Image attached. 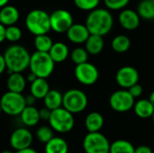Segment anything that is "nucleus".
Returning a JSON list of instances; mask_svg holds the SVG:
<instances>
[{
  "instance_id": "obj_27",
  "label": "nucleus",
  "mask_w": 154,
  "mask_h": 153,
  "mask_svg": "<svg viewBox=\"0 0 154 153\" xmlns=\"http://www.w3.org/2000/svg\"><path fill=\"white\" fill-rule=\"evenodd\" d=\"M135 147L126 140H116L110 144L109 153H134Z\"/></svg>"
},
{
  "instance_id": "obj_11",
  "label": "nucleus",
  "mask_w": 154,
  "mask_h": 153,
  "mask_svg": "<svg viewBox=\"0 0 154 153\" xmlns=\"http://www.w3.org/2000/svg\"><path fill=\"white\" fill-rule=\"evenodd\" d=\"M51 28L58 33L67 32L74 23L72 14L65 9H57L50 14Z\"/></svg>"
},
{
  "instance_id": "obj_21",
  "label": "nucleus",
  "mask_w": 154,
  "mask_h": 153,
  "mask_svg": "<svg viewBox=\"0 0 154 153\" xmlns=\"http://www.w3.org/2000/svg\"><path fill=\"white\" fill-rule=\"evenodd\" d=\"M47 78H37L33 82L31 83L30 92L36 99H43L47 93L50 91V85Z\"/></svg>"
},
{
  "instance_id": "obj_15",
  "label": "nucleus",
  "mask_w": 154,
  "mask_h": 153,
  "mask_svg": "<svg viewBox=\"0 0 154 153\" xmlns=\"http://www.w3.org/2000/svg\"><path fill=\"white\" fill-rule=\"evenodd\" d=\"M140 15L132 9H123L119 14V23L125 30L133 31L138 28L140 24Z\"/></svg>"
},
{
  "instance_id": "obj_43",
  "label": "nucleus",
  "mask_w": 154,
  "mask_h": 153,
  "mask_svg": "<svg viewBox=\"0 0 154 153\" xmlns=\"http://www.w3.org/2000/svg\"><path fill=\"white\" fill-rule=\"evenodd\" d=\"M8 2H9V0H0V8L8 4Z\"/></svg>"
},
{
  "instance_id": "obj_42",
  "label": "nucleus",
  "mask_w": 154,
  "mask_h": 153,
  "mask_svg": "<svg viewBox=\"0 0 154 153\" xmlns=\"http://www.w3.org/2000/svg\"><path fill=\"white\" fill-rule=\"evenodd\" d=\"M36 78H37V76H36L35 74H33L32 72H31V71H30V73H29V74L27 75V77H26V80H27L28 82H30V83L33 82Z\"/></svg>"
},
{
  "instance_id": "obj_32",
  "label": "nucleus",
  "mask_w": 154,
  "mask_h": 153,
  "mask_svg": "<svg viewBox=\"0 0 154 153\" xmlns=\"http://www.w3.org/2000/svg\"><path fill=\"white\" fill-rule=\"evenodd\" d=\"M22 30L14 25L6 26L5 29V40H7L10 42H16L22 38Z\"/></svg>"
},
{
  "instance_id": "obj_7",
  "label": "nucleus",
  "mask_w": 154,
  "mask_h": 153,
  "mask_svg": "<svg viewBox=\"0 0 154 153\" xmlns=\"http://www.w3.org/2000/svg\"><path fill=\"white\" fill-rule=\"evenodd\" d=\"M88 96L79 89H69L63 95L62 106L70 113L79 114L88 106Z\"/></svg>"
},
{
  "instance_id": "obj_36",
  "label": "nucleus",
  "mask_w": 154,
  "mask_h": 153,
  "mask_svg": "<svg viewBox=\"0 0 154 153\" xmlns=\"http://www.w3.org/2000/svg\"><path fill=\"white\" fill-rule=\"evenodd\" d=\"M51 114V110H50L47 107H43V108L39 110L40 119L42 120V121H49Z\"/></svg>"
},
{
  "instance_id": "obj_17",
  "label": "nucleus",
  "mask_w": 154,
  "mask_h": 153,
  "mask_svg": "<svg viewBox=\"0 0 154 153\" xmlns=\"http://www.w3.org/2000/svg\"><path fill=\"white\" fill-rule=\"evenodd\" d=\"M20 118L23 125L27 127H33L40 122L39 110L34 106H26L20 114Z\"/></svg>"
},
{
  "instance_id": "obj_29",
  "label": "nucleus",
  "mask_w": 154,
  "mask_h": 153,
  "mask_svg": "<svg viewBox=\"0 0 154 153\" xmlns=\"http://www.w3.org/2000/svg\"><path fill=\"white\" fill-rule=\"evenodd\" d=\"M52 44V40L47 34L36 35L34 38V47L37 51L49 52Z\"/></svg>"
},
{
  "instance_id": "obj_13",
  "label": "nucleus",
  "mask_w": 154,
  "mask_h": 153,
  "mask_svg": "<svg viewBox=\"0 0 154 153\" xmlns=\"http://www.w3.org/2000/svg\"><path fill=\"white\" fill-rule=\"evenodd\" d=\"M139 78V72L133 66H124L120 68L116 74V83L125 89H128L133 85L138 83Z\"/></svg>"
},
{
  "instance_id": "obj_6",
  "label": "nucleus",
  "mask_w": 154,
  "mask_h": 153,
  "mask_svg": "<svg viewBox=\"0 0 154 153\" xmlns=\"http://www.w3.org/2000/svg\"><path fill=\"white\" fill-rule=\"evenodd\" d=\"M0 104L2 112L10 116L20 115L26 106L25 96H23L22 93H15L12 91H7L1 96Z\"/></svg>"
},
{
  "instance_id": "obj_34",
  "label": "nucleus",
  "mask_w": 154,
  "mask_h": 153,
  "mask_svg": "<svg viewBox=\"0 0 154 153\" xmlns=\"http://www.w3.org/2000/svg\"><path fill=\"white\" fill-rule=\"evenodd\" d=\"M104 2L109 10H121L129 4L130 0H104Z\"/></svg>"
},
{
  "instance_id": "obj_23",
  "label": "nucleus",
  "mask_w": 154,
  "mask_h": 153,
  "mask_svg": "<svg viewBox=\"0 0 154 153\" xmlns=\"http://www.w3.org/2000/svg\"><path fill=\"white\" fill-rule=\"evenodd\" d=\"M45 153H69V144L61 137H53L45 143Z\"/></svg>"
},
{
  "instance_id": "obj_24",
  "label": "nucleus",
  "mask_w": 154,
  "mask_h": 153,
  "mask_svg": "<svg viewBox=\"0 0 154 153\" xmlns=\"http://www.w3.org/2000/svg\"><path fill=\"white\" fill-rule=\"evenodd\" d=\"M134 110L138 117L146 119L152 116L154 113V106L149 99H140L134 103Z\"/></svg>"
},
{
  "instance_id": "obj_2",
  "label": "nucleus",
  "mask_w": 154,
  "mask_h": 153,
  "mask_svg": "<svg viewBox=\"0 0 154 153\" xmlns=\"http://www.w3.org/2000/svg\"><path fill=\"white\" fill-rule=\"evenodd\" d=\"M3 55L9 74L13 72L22 73L29 68L31 55L23 46L17 44L11 45L5 49Z\"/></svg>"
},
{
  "instance_id": "obj_47",
  "label": "nucleus",
  "mask_w": 154,
  "mask_h": 153,
  "mask_svg": "<svg viewBox=\"0 0 154 153\" xmlns=\"http://www.w3.org/2000/svg\"><path fill=\"white\" fill-rule=\"evenodd\" d=\"M152 121H153V123H154V113H153V115H152Z\"/></svg>"
},
{
  "instance_id": "obj_22",
  "label": "nucleus",
  "mask_w": 154,
  "mask_h": 153,
  "mask_svg": "<svg viewBox=\"0 0 154 153\" xmlns=\"http://www.w3.org/2000/svg\"><path fill=\"white\" fill-rule=\"evenodd\" d=\"M105 47V41L103 36L97 34H90L85 42V49L91 55L99 54Z\"/></svg>"
},
{
  "instance_id": "obj_33",
  "label": "nucleus",
  "mask_w": 154,
  "mask_h": 153,
  "mask_svg": "<svg viewBox=\"0 0 154 153\" xmlns=\"http://www.w3.org/2000/svg\"><path fill=\"white\" fill-rule=\"evenodd\" d=\"M100 0H74L75 5L83 11H92L97 8Z\"/></svg>"
},
{
  "instance_id": "obj_40",
  "label": "nucleus",
  "mask_w": 154,
  "mask_h": 153,
  "mask_svg": "<svg viewBox=\"0 0 154 153\" xmlns=\"http://www.w3.org/2000/svg\"><path fill=\"white\" fill-rule=\"evenodd\" d=\"M36 98L32 96V95H29L28 96L25 97V102H26V106H34V104L36 103Z\"/></svg>"
},
{
  "instance_id": "obj_39",
  "label": "nucleus",
  "mask_w": 154,
  "mask_h": 153,
  "mask_svg": "<svg viewBox=\"0 0 154 153\" xmlns=\"http://www.w3.org/2000/svg\"><path fill=\"white\" fill-rule=\"evenodd\" d=\"M5 69H6V64H5V60L4 55L0 54V75H2L4 73Z\"/></svg>"
},
{
  "instance_id": "obj_35",
  "label": "nucleus",
  "mask_w": 154,
  "mask_h": 153,
  "mask_svg": "<svg viewBox=\"0 0 154 153\" xmlns=\"http://www.w3.org/2000/svg\"><path fill=\"white\" fill-rule=\"evenodd\" d=\"M128 91L130 92V94H131L134 98H138V97H140V96L143 95V88L142 85L136 83V84L133 85L132 87H130L128 88Z\"/></svg>"
},
{
  "instance_id": "obj_8",
  "label": "nucleus",
  "mask_w": 154,
  "mask_h": 153,
  "mask_svg": "<svg viewBox=\"0 0 154 153\" xmlns=\"http://www.w3.org/2000/svg\"><path fill=\"white\" fill-rule=\"evenodd\" d=\"M110 142L100 132L88 133L83 140V149L86 153H109Z\"/></svg>"
},
{
  "instance_id": "obj_10",
  "label": "nucleus",
  "mask_w": 154,
  "mask_h": 153,
  "mask_svg": "<svg viewBox=\"0 0 154 153\" xmlns=\"http://www.w3.org/2000/svg\"><path fill=\"white\" fill-rule=\"evenodd\" d=\"M75 78L77 80L85 86H92L98 80L99 72L97 68L89 62H84L79 65H76L74 69Z\"/></svg>"
},
{
  "instance_id": "obj_20",
  "label": "nucleus",
  "mask_w": 154,
  "mask_h": 153,
  "mask_svg": "<svg viewBox=\"0 0 154 153\" xmlns=\"http://www.w3.org/2000/svg\"><path fill=\"white\" fill-rule=\"evenodd\" d=\"M104 117L98 112L89 113L85 119V127L88 133L99 132L104 126Z\"/></svg>"
},
{
  "instance_id": "obj_14",
  "label": "nucleus",
  "mask_w": 154,
  "mask_h": 153,
  "mask_svg": "<svg viewBox=\"0 0 154 153\" xmlns=\"http://www.w3.org/2000/svg\"><path fill=\"white\" fill-rule=\"evenodd\" d=\"M66 33L68 39L71 42L76 44L85 43L90 35V32L87 28L86 24L81 23H73Z\"/></svg>"
},
{
  "instance_id": "obj_31",
  "label": "nucleus",
  "mask_w": 154,
  "mask_h": 153,
  "mask_svg": "<svg viewBox=\"0 0 154 153\" xmlns=\"http://www.w3.org/2000/svg\"><path fill=\"white\" fill-rule=\"evenodd\" d=\"M70 58H71V60L76 65H79V64H81V63H84V62L88 61V52L87 51V50L85 48L78 47V48H75L71 51Z\"/></svg>"
},
{
  "instance_id": "obj_28",
  "label": "nucleus",
  "mask_w": 154,
  "mask_h": 153,
  "mask_svg": "<svg viewBox=\"0 0 154 153\" xmlns=\"http://www.w3.org/2000/svg\"><path fill=\"white\" fill-rule=\"evenodd\" d=\"M140 17L146 20L154 19V0H143L137 7Z\"/></svg>"
},
{
  "instance_id": "obj_18",
  "label": "nucleus",
  "mask_w": 154,
  "mask_h": 153,
  "mask_svg": "<svg viewBox=\"0 0 154 153\" xmlns=\"http://www.w3.org/2000/svg\"><path fill=\"white\" fill-rule=\"evenodd\" d=\"M49 54L55 63H60L68 59L69 55V50L64 42L57 41L53 42Z\"/></svg>"
},
{
  "instance_id": "obj_30",
  "label": "nucleus",
  "mask_w": 154,
  "mask_h": 153,
  "mask_svg": "<svg viewBox=\"0 0 154 153\" xmlns=\"http://www.w3.org/2000/svg\"><path fill=\"white\" fill-rule=\"evenodd\" d=\"M36 138L42 143H47L51 139L54 137L53 135V129L51 126L42 125L39 127L36 131Z\"/></svg>"
},
{
  "instance_id": "obj_41",
  "label": "nucleus",
  "mask_w": 154,
  "mask_h": 153,
  "mask_svg": "<svg viewBox=\"0 0 154 153\" xmlns=\"http://www.w3.org/2000/svg\"><path fill=\"white\" fill-rule=\"evenodd\" d=\"M15 153H38L34 149L29 147V148H26V149H23V150H20V151H16Z\"/></svg>"
},
{
  "instance_id": "obj_19",
  "label": "nucleus",
  "mask_w": 154,
  "mask_h": 153,
  "mask_svg": "<svg viewBox=\"0 0 154 153\" xmlns=\"http://www.w3.org/2000/svg\"><path fill=\"white\" fill-rule=\"evenodd\" d=\"M8 91L15 93H23L26 87V79L20 72H13L9 74L6 81Z\"/></svg>"
},
{
  "instance_id": "obj_16",
  "label": "nucleus",
  "mask_w": 154,
  "mask_h": 153,
  "mask_svg": "<svg viewBox=\"0 0 154 153\" xmlns=\"http://www.w3.org/2000/svg\"><path fill=\"white\" fill-rule=\"evenodd\" d=\"M19 17V10L14 5H6L0 8V23L5 26L14 25L18 22Z\"/></svg>"
},
{
  "instance_id": "obj_46",
  "label": "nucleus",
  "mask_w": 154,
  "mask_h": 153,
  "mask_svg": "<svg viewBox=\"0 0 154 153\" xmlns=\"http://www.w3.org/2000/svg\"><path fill=\"white\" fill-rule=\"evenodd\" d=\"M1 113H2V107H1V104H0V115H1Z\"/></svg>"
},
{
  "instance_id": "obj_44",
  "label": "nucleus",
  "mask_w": 154,
  "mask_h": 153,
  "mask_svg": "<svg viewBox=\"0 0 154 153\" xmlns=\"http://www.w3.org/2000/svg\"><path fill=\"white\" fill-rule=\"evenodd\" d=\"M149 100H150V102L152 104V106H154V91L151 93V95H150V97H149Z\"/></svg>"
},
{
  "instance_id": "obj_3",
  "label": "nucleus",
  "mask_w": 154,
  "mask_h": 153,
  "mask_svg": "<svg viewBox=\"0 0 154 153\" xmlns=\"http://www.w3.org/2000/svg\"><path fill=\"white\" fill-rule=\"evenodd\" d=\"M25 26L33 35L47 34L51 30L50 14L42 9L30 11L25 17Z\"/></svg>"
},
{
  "instance_id": "obj_45",
  "label": "nucleus",
  "mask_w": 154,
  "mask_h": 153,
  "mask_svg": "<svg viewBox=\"0 0 154 153\" xmlns=\"http://www.w3.org/2000/svg\"><path fill=\"white\" fill-rule=\"evenodd\" d=\"M1 153H14L13 151H9V150H5V151H3Z\"/></svg>"
},
{
  "instance_id": "obj_4",
  "label": "nucleus",
  "mask_w": 154,
  "mask_h": 153,
  "mask_svg": "<svg viewBox=\"0 0 154 153\" xmlns=\"http://www.w3.org/2000/svg\"><path fill=\"white\" fill-rule=\"evenodd\" d=\"M55 62L50 56L49 52L35 51L31 55L29 69L30 71L37 78H48L53 72Z\"/></svg>"
},
{
  "instance_id": "obj_38",
  "label": "nucleus",
  "mask_w": 154,
  "mask_h": 153,
  "mask_svg": "<svg viewBox=\"0 0 154 153\" xmlns=\"http://www.w3.org/2000/svg\"><path fill=\"white\" fill-rule=\"evenodd\" d=\"M5 29L6 26L0 23V43H2L5 40Z\"/></svg>"
},
{
  "instance_id": "obj_12",
  "label": "nucleus",
  "mask_w": 154,
  "mask_h": 153,
  "mask_svg": "<svg viewBox=\"0 0 154 153\" xmlns=\"http://www.w3.org/2000/svg\"><path fill=\"white\" fill-rule=\"evenodd\" d=\"M33 141L32 133L24 127L15 129L10 136L9 142L11 147L16 151L31 147Z\"/></svg>"
},
{
  "instance_id": "obj_5",
  "label": "nucleus",
  "mask_w": 154,
  "mask_h": 153,
  "mask_svg": "<svg viewBox=\"0 0 154 153\" xmlns=\"http://www.w3.org/2000/svg\"><path fill=\"white\" fill-rule=\"evenodd\" d=\"M48 122L53 131L59 133H67L70 132L75 125L73 114L63 106L52 110Z\"/></svg>"
},
{
  "instance_id": "obj_25",
  "label": "nucleus",
  "mask_w": 154,
  "mask_h": 153,
  "mask_svg": "<svg viewBox=\"0 0 154 153\" xmlns=\"http://www.w3.org/2000/svg\"><path fill=\"white\" fill-rule=\"evenodd\" d=\"M62 101H63V95L60 91L55 89H51V90L50 89V91L43 98L45 107L49 108L51 111L61 107Z\"/></svg>"
},
{
  "instance_id": "obj_37",
  "label": "nucleus",
  "mask_w": 154,
  "mask_h": 153,
  "mask_svg": "<svg viewBox=\"0 0 154 153\" xmlns=\"http://www.w3.org/2000/svg\"><path fill=\"white\" fill-rule=\"evenodd\" d=\"M134 153H153L152 150L147 145H141L135 148Z\"/></svg>"
},
{
  "instance_id": "obj_1",
  "label": "nucleus",
  "mask_w": 154,
  "mask_h": 153,
  "mask_svg": "<svg viewBox=\"0 0 154 153\" xmlns=\"http://www.w3.org/2000/svg\"><path fill=\"white\" fill-rule=\"evenodd\" d=\"M85 24L90 34H97L104 37L112 30L114 18L109 10L105 8H96L90 11L86 19Z\"/></svg>"
},
{
  "instance_id": "obj_26",
  "label": "nucleus",
  "mask_w": 154,
  "mask_h": 153,
  "mask_svg": "<svg viewBox=\"0 0 154 153\" xmlns=\"http://www.w3.org/2000/svg\"><path fill=\"white\" fill-rule=\"evenodd\" d=\"M112 49L117 53H125L131 47V40L125 34L116 35L112 41Z\"/></svg>"
},
{
  "instance_id": "obj_9",
  "label": "nucleus",
  "mask_w": 154,
  "mask_h": 153,
  "mask_svg": "<svg viewBox=\"0 0 154 153\" xmlns=\"http://www.w3.org/2000/svg\"><path fill=\"white\" fill-rule=\"evenodd\" d=\"M134 97L130 94L128 89H120L114 92L109 98L111 108L118 113H125L134 108Z\"/></svg>"
}]
</instances>
